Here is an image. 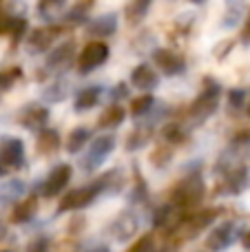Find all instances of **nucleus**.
Instances as JSON below:
<instances>
[{
    "label": "nucleus",
    "instance_id": "25",
    "mask_svg": "<svg viewBox=\"0 0 250 252\" xmlns=\"http://www.w3.org/2000/svg\"><path fill=\"white\" fill-rule=\"evenodd\" d=\"M100 184H102V192H109V195H113V192L122 190L124 186V175L122 170H109L106 175H102L100 177Z\"/></svg>",
    "mask_w": 250,
    "mask_h": 252
},
{
    "label": "nucleus",
    "instance_id": "34",
    "mask_svg": "<svg viewBox=\"0 0 250 252\" xmlns=\"http://www.w3.org/2000/svg\"><path fill=\"white\" fill-rule=\"evenodd\" d=\"M153 248V239H151V235H146L144 239H140L137 244L131 246V252H140V250H151Z\"/></svg>",
    "mask_w": 250,
    "mask_h": 252
},
{
    "label": "nucleus",
    "instance_id": "33",
    "mask_svg": "<svg viewBox=\"0 0 250 252\" xmlns=\"http://www.w3.org/2000/svg\"><path fill=\"white\" fill-rule=\"evenodd\" d=\"M168 159H171V148H157V151L151 155V161H153L155 166H164Z\"/></svg>",
    "mask_w": 250,
    "mask_h": 252
},
{
    "label": "nucleus",
    "instance_id": "41",
    "mask_svg": "<svg viewBox=\"0 0 250 252\" xmlns=\"http://www.w3.org/2000/svg\"><path fill=\"white\" fill-rule=\"evenodd\" d=\"M4 173V168H2V166H0V175H2Z\"/></svg>",
    "mask_w": 250,
    "mask_h": 252
},
{
    "label": "nucleus",
    "instance_id": "40",
    "mask_svg": "<svg viewBox=\"0 0 250 252\" xmlns=\"http://www.w3.org/2000/svg\"><path fill=\"white\" fill-rule=\"evenodd\" d=\"M0 16H4V13H2V0H0Z\"/></svg>",
    "mask_w": 250,
    "mask_h": 252
},
{
    "label": "nucleus",
    "instance_id": "11",
    "mask_svg": "<svg viewBox=\"0 0 250 252\" xmlns=\"http://www.w3.org/2000/svg\"><path fill=\"white\" fill-rule=\"evenodd\" d=\"M69 182H71V166L69 164H60V166H56V168L49 173V177L44 179L40 192H42L44 197H56V195H60V192L64 190Z\"/></svg>",
    "mask_w": 250,
    "mask_h": 252
},
{
    "label": "nucleus",
    "instance_id": "20",
    "mask_svg": "<svg viewBox=\"0 0 250 252\" xmlns=\"http://www.w3.org/2000/svg\"><path fill=\"white\" fill-rule=\"evenodd\" d=\"M35 210H38V201H35V197H29V199L20 201V204L13 208L11 221L13 223H27V221H31V219L35 217Z\"/></svg>",
    "mask_w": 250,
    "mask_h": 252
},
{
    "label": "nucleus",
    "instance_id": "5",
    "mask_svg": "<svg viewBox=\"0 0 250 252\" xmlns=\"http://www.w3.org/2000/svg\"><path fill=\"white\" fill-rule=\"evenodd\" d=\"M106 60H109V47H106V42H100V40H95V42H89L87 47L82 49L80 58H78V71H80V75L91 73L93 69H97V66L104 64Z\"/></svg>",
    "mask_w": 250,
    "mask_h": 252
},
{
    "label": "nucleus",
    "instance_id": "7",
    "mask_svg": "<svg viewBox=\"0 0 250 252\" xmlns=\"http://www.w3.org/2000/svg\"><path fill=\"white\" fill-rule=\"evenodd\" d=\"M153 62L164 75L173 78V75H180L186 71V62L180 53L171 51V49H155L153 51Z\"/></svg>",
    "mask_w": 250,
    "mask_h": 252
},
{
    "label": "nucleus",
    "instance_id": "36",
    "mask_svg": "<svg viewBox=\"0 0 250 252\" xmlns=\"http://www.w3.org/2000/svg\"><path fill=\"white\" fill-rule=\"evenodd\" d=\"M126 93H128L126 84H118L113 89V93H111V100H122V97H126Z\"/></svg>",
    "mask_w": 250,
    "mask_h": 252
},
{
    "label": "nucleus",
    "instance_id": "1",
    "mask_svg": "<svg viewBox=\"0 0 250 252\" xmlns=\"http://www.w3.org/2000/svg\"><path fill=\"white\" fill-rule=\"evenodd\" d=\"M219 100H221V87L215 82V80L206 78L204 80L202 93L195 97V102L190 104V109H188L190 124H204L206 122V120L217 111Z\"/></svg>",
    "mask_w": 250,
    "mask_h": 252
},
{
    "label": "nucleus",
    "instance_id": "21",
    "mask_svg": "<svg viewBox=\"0 0 250 252\" xmlns=\"http://www.w3.org/2000/svg\"><path fill=\"white\" fill-rule=\"evenodd\" d=\"M91 139V128L87 126H78L69 133V139H66V151L69 153H80Z\"/></svg>",
    "mask_w": 250,
    "mask_h": 252
},
{
    "label": "nucleus",
    "instance_id": "23",
    "mask_svg": "<svg viewBox=\"0 0 250 252\" xmlns=\"http://www.w3.org/2000/svg\"><path fill=\"white\" fill-rule=\"evenodd\" d=\"M58 146H60V135H58V130H53V128H42L40 130L38 151L42 153V155H51V153H56Z\"/></svg>",
    "mask_w": 250,
    "mask_h": 252
},
{
    "label": "nucleus",
    "instance_id": "13",
    "mask_svg": "<svg viewBox=\"0 0 250 252\" xmlns=\"http://www.w3.org/2000/svg\"><path fill=\"white\" fill-rule=\"evenodd\" d=\"M18 122L25 126L27 130H42L47 128V122H49V111L44 106H35V104H29L22 109L20 118Z\"/></svg>",
    "mask_w": 250,
    "mask_h": 252
},
{
    "label": "nucleus",
    "instance_id": "17",
    "mask_svg": "<svg viewBox=\"0 0 250 252\" xmlns=\"http://www.w3.org/2000/svg\"><path fill=\"white\" fill-rule=\"evenodd\" d=\"M111 232H113L115 241H126V239H131V237L137 232V219L133 217L131 213H122V215H120V217L113 221V226H111Z\"/></svg>",
    "mask_w": 250,
    "mask_h": 252
},
{
    "label": "nucleus",
    "instance_id": "2",
    "mask_svg": "<svg viewBox=\"0 0 250 252\" xmlns=\"http://www.w3.org/2000/svg\"><path fill=\"white\" fill-rule=\"evenodd\" d=\"M204 192H206V184H204L202 175L190 173L188 177H184L175 188H173L171 204H175L177 208H182V210L195 208V206L204 199Z\"/></svg>",
    "mask_w": 250,
    "mask_h": 252
},
{
    "label": "nucleus",
    "instance_id": "16",
    "mask_svg": "<svg viewBox=\"0 0 250 252\" xmlns=\"http://www.w3.org/2000/svg\"><path fill=\"white\" fill-rule=\"evenodd\" d=\"M246 18V0H226V9L221 16V29H233Z\"/></svg>",
    "mask_w": 250,
    "mask_h": 252
},
{
    "label": "nucleus",
    "instance_id": "3",
    "mask_svg": "<svg viewBox=\"0 0 250 252\" xmlns=\"http://www.w3.org/2000/svg\"><path fill=\"white\" fill-rule=\"evenodd\" d=\"M97 195H102V184L100 179L89 186L82 188H75V190L66 192L64 197L60 199V206H58V213H71V210H80V208H87L89 204L97 199Z\"/></svg>",
    "mask_w": 250,
    "mask_h": 252
},
{
    "label": "nucleus",
    "instance_id": "14",
    "mask_svg": "<svg viewBox=\"0 0 250 252\" xmlns=\"http://www.w3.org/2000/svg\"><path fill=\"white\" fill-rule=\"evenodd\" d=\"M118 31V13H104L97 16L93 20H89L87 25V33L93 38H109Z\"/></svg>",
    "mask_w": 250,
    "mask_h": 252
},
{
    "label": "nucleus",
    "instance_id": "35",
    "mask_svg": "<svg viewBox=\"0 0 250 252\" xmlns=\"http://www.w3.org/2000/svg\"><path fill=\"white\" fill-rule=\"evenodd\" d=\"M239 40H242V44H250V11L248 16L244 18V29H242V35H239Z\"/></svg>",
    "mask_w": 250,
    "mask_h": 252
},
{
    "label": "nucleus",
    "instance_id": "30",
    "mask_svg": "<svg viewBox=\"0 0 250 252\" xmlns=\"http://www.w3.org/2000/svg\"><path fill=\"white\" fill-rule=\"evenodd\" d=\"M66 93H69L66 82H53L51 87L44 89V100L47 102H62L66 97Z\"/></svg>",
    "mask_w": 250,
    "mask_h": 252
},
{
    "label": "nucleus",
    "instance_id": "19",
    "mask_svg": "<svg viewBox=\"0 0 250 252\" xmlns=\"http://www.w3.org/2000/svg\"><path fill=\"white\" fill-rule=\"evenodd\" d=\"M100 95H102V89H100V87L82 89V91L75 95V102H73L75 111H78V113H84V111L93 109V106L100 102Z\"/></svg>",
    "mask_w": 250,
    "mask_h": 252
},
{
    "label": "nucleus",
    "instance_id": "22",
    "mask_svg": "<svg viewBox=\"0 0 250 252\" xmlns=\"http://www.w3.org/2000/svg\"><path fill=\"white\" fill-rule=\"evenodd\" d=\"M124 109L122 106H118V104H113V106H109V109L104 111V113L100 115V118H97V126H100V128H118L120 124L124 122Z\"/></svg>",
    "mask_w": 250,
    "mask_h": 252
},
{
    "label": "nucleus",
    "instance_id": "27",
    "mask_svg": "<svg viewBox=\"0 0 250 252\" xmlns=\"http://www.w3.org/2000/svg\"><path fill=\"white\" fill-rule=\"evenodd\" d=\"M186 130L182 128L180 124H166L162 128V139L166 144H171V146H180V144H184L186 142Z\"/></svg>",
    "mask_w": 250,
    "mask_h": 252
},
{
    "label": "nucleus",
    "instance_id": "6",
    "mask_svg": "<svg viewBox=\"0 0 250 252\" xmlns=\"http://www.w3.org/2000/svg\"><path fill=\"white\" fill-rule=\"evenodd\" d=\"M239 235H244L242 226H239L237 221H226V223H221V226L213 228V232L208 235V239H206V248L226 250V248H230V246L237 241Z\"/></svg>",
    "mask_w": 250,
    "mask_h": 252
},
{
    "label": "nucleus",
    "instance_id": "37",
    "mask_svg": "<svg viewBox=\"0 0 250 252\" xmlns=\"http://www.w3.org/2000/svg\"><path fill=\"white\" fill-rule=\"evenodd\" d=\"M242 244H244V248H248V250H250V230H248V232H244Z\"/></svg>",
    "mask_w": 250,
    "mask_h": 252
},
{
    "label": "nucleus",
    "instance_id": "10",
    "mask_svg": "<svg viewBox=\"0 0 250 252\" xmlns=\"http://www.w3.org/2000/svg\"><path fill=\"white\" fill-rule=\"evenodd\" d=\"M60 27H40V29L31 31V35L27 38V51L29 53H44L53 47L56 38L60 35Z\"/></svg>",
    "mask_w": 250,
    "mask_h": 252
},
{
    "label": "nucleus",
    "instance_id": "8",
    "mask_svg": "<svg viewBox=\"0 0 250 252\" xmlns=\"http://www.w3.org/2000/svg\"><path fill=\"white\" fill-rule=\"evenodd\" d=\"M0 164L9 168H22L25 166V144L18 137L0 139Z\"/></svg>",
    "mask_w": 250,
    "mask_h": 252
},
{
    "label": "nucleus",
    "instance_id": "24",
    "mask_svg": "<svg viewBox=\"0 0 250 252\" xmlns=\"http://www.w3.org/2000/svg\"><path fill=\"white\" fill-rule=\"evenodd\" d=\"M93 2L95 0H80V2H75L73 7H71V11L64 16V22H69V25H78V22H84L89 16V11H91Z\"/></svg>",
    "mask_w": 250,
    "mask_h": 252
},
{
    "label": "nucleus",
    "instance_id": "4",
    "mask_svg": "<svg viewBox=\"0 0 250 252\" xmlns=\"http://www.w3.org/2000/svg\"><path fill=\"white\" fill-rule=\"evenodd\" d=\"M115 151V137L111 133H104L100 137H95L89 146V153L82 159V168L84 170H95L97 166H102L106 161V157Z\"/></svg>",
    "mask_w": 250,
    "mask_h": 252
},
{
    "label": "nucleus",
    "instance_id": "31",
    "mask_svg": "<svg viewBox=\"0 0 250 252\" xmlns=\"http://www.w3.org/2000/svg\"><path fill=\"white\" fill-rule=\"evenodd\" d=\"M25 184L20 182V179H13V182H9L7 186H2L0 188V195L4 197V201H13V199H18V197L25 192Z\"/></svg>",
    "mask_w": 250,
    "mask_h": 252
},
{
    "label": "nucleus",
    "instance_id": "39",
    "mask_svg": "<svg viewBox=\"0 0 250 252\" xmlns=\"http://www.w3.org/2000/svg\"><path fill=\"white\" fill-rule=\"evenodd\" d=\"M246 109H248V115H250V100L246 102Z\"/></svg>",
    "mask_w": 250,
    "mask_h": 252
},
{
    "label": "nucleus",
    "instance_id": "9",
    "mask_svg": "<svg viewBox=\"0 0 250 252\" xmlns=\"http://www.w3.org/2000/svg\"><path fill=\"white\" fill-rule=\"evenodd\" d=\"M75 56V44L73 42H62L60 47H56L51 53H49L47 62H44V69L49 73H64L66 69L71 66V60Z\"/></svg>",
    "mask_w": 250,
    "mask_h": 252
},
{
    "label": "nucleus",
    "instance_id": "26",
    "mask_svg": "<svg viewBox=\"0 0 250 252\" xmlns=\"http://www.w3.org/2000/svg\"><path fill=\"white\" fill-rule=\"evenodd\" d=\"M151 2L153 0H131L126 7V18L131 25H137V22H142V18L149 13L151 9Z\"/></svg>",
    "mask_w": 250,
    "mask_h": 252
},
{
    "label": "nucleus",
    "instance_id": "12",
    "mask_svg": "<svg viewBox=\"0 0 250 252\" xmlns=\"http://www.w3.org/2000/svg\"><path fill=\"white\" fill-rule=\"evenodd\" d=\"M246 186H248V170L244 164H239L224 173V182L219 184V192H224V195H239V192L246 190Z\"/></svg>",
    "mask_w": 250,
    "mask_h": 252
},
{
    "label": "nucleus",
    "instance_id": "38",
    "mask_svg": "<svg viewBox=\"0 0 250 252\" xmlns=\"http://www.w3.org/2000/svg\"><path fill=\"white\" fill-rule=\"evenodd\" d=\"M193 4H202V2H206V0H190Z\"/></svg>",
    "mask_w": 250,
    "mask_h": 252
},
{
    "label": "nucleus",
    "instance_id": "18",
    "mask_svg": "<svg viewBox=\"0 0 250 252\" xmlns=\"http://www.w3.org/2000/svg\"><path fill=\"white\" fill-rule=\"evenodd\" d=\"M66 0H40L38 2V16L44 22H53L64 13Z\"/></svg>",
    "mask_w": 250,
    "mask_h": 252
},
{
    "label": "nucleus",
    "instance_id": "32",
    "mask_svg": "<svg viewBox=\"0 0 250 252\" xmlns=\"http://www.w3.org/2000/svg\"><path fill=\"white\" fill-rule=\"evenodd\" d=\"M246 102H248V95H246V91H242V89H233V91L228 93V111H242L244 106H246Z\"/></svg>",
    "mask_w": 250,
    "mask_h": 252
},
{
    "label": "nucleus",
    "instance_id": "15",
    "mask_svg": "<svg viewBox=\"0 0 250 252\" xmlns=\"http://www.w3.org/2000/svg\"><path fill=\"white\" fill-rule=\"evenodd\" d=\"M157 82H159V78L155 75V71L151 69L149 64L135 66V69H133V73H131V84L137 89V91H142V93L153 91V89L157 87Z\"/></svg>",
    "mask_w": 250,
    "mask_h": 252
},
{
    "label": "nucleus",
    "instance_id": "28",
    "mask_svg": "<svg viewBox=\"0 0 250 252\" xmlns=\"http://www.w3.org/2000/svg\"><path fill=\"white\" fill-rule=\"evenodd\" d=\"M153 106H155V100H153V95H140L137 100H133V104H131V115L135 120H140V118H146V115L153 111Z\"/></svg>",
    "mask_w": 250,
    "mask_h": 252
},
{
    "label": "nucleus",
    "instance_id": "29",
    "mask_svg": "<svg viewBox=\"0 0 250 252\" xmlns=\"http://www.w3.org/2000/svg\"><path fill=\"white\" fill-rule=\"evenodd\" d=\"M149 137H151V128H149V126H144V128H140V126H137V128L131 133V137L126 139V148H128V151H137L140 146H144V144L149 142Z\"/></svg>",
    "mask_w": 250,
    "mask_h": 252
}]
</instances>
